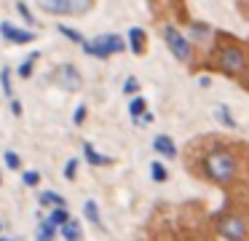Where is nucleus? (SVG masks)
<instances>
[{
    "mask_svg": "<svg viewBox=\"0 0 249 241\" xmlns=\"http://www.w3.org/2000/svg\"><path fill=\"white\" fill-rule=\"evenodd\" d=\"M46 14L54 16H70V0H35Z\"/></svg>",
    "mask_w": 249,
    "mask_h": 241,
    "instance_id": "nucleus-9",
    "label": "nucleus"
},
{
    "mask_svg": "<svg viewBox=\"0 0 249 241\" xmlns=\"http://www.w3.org/2000/svg\"><path fill=\"white\" fill-rule=\"evenodd\" d=\"M59 233H62V239H65V241H83V228H81V222H78L75 217H70L67 222H62L59 225Z\"/></svg>",
    "mask_w": 249,
    "mask_h": 241,
    "instance_id": "nucleus-10",
    "label": "nucleus"
},
{
    "mask_svg": "<svg viewBox=\"0 0 249 241\" xmlns=\"http://www.w3.org/2000/svg\"><path fill=\"white\" fill-rule=\"evenodd\" d=\"M0 35L6 37L8 43H17V46L35 40V32L33 30H22V27L11 24V21H0Z\"/></svg>",
    "mask_w": 249,
    "mask_h": 241,
    "instance_id": "nucleus-7",
    "label": "nucleus"
},
{
    "mask_svg": "<svg viewBox=\"0 0 249 241\" xmlns=\"http://www.w3.org/2000/svg\"><path fill=\"white\" fill-rule=\"evenodd\" d=\"M206 35H209V30H206V24H196V27H193V37H198V40H204Z\"/></svg>",
    "mask_w": 249,
    "mask_h": 241,
    "instance_id": "nucleus-30",
    "label": "nucleus"
},
{
    "mask_svg": "<svg viewBox=\"0 0 249 241\" xmlns=\"http://www.w3.org/2000/svg\"><path fill=\"white\" fill-rule=\"evenodd\" d=\"M83 155H86V161L91 166H110L113 164V158H110V155H102L91 142H83Z\"/></svg>",
    "mask_w": 249,
    "mask_h": 241,
    "instance_id": "nucleus-11",
    "label": "nucleus"
},
{
    "mask_svg": "<svg viewBox=\"0 0 249 241\" xmlns=\"http://www.w3.org/2000/svg\"><path fill=\"white\" fill-rule=\"evenodd\" d=\"M204 171L206 177H209L212 182H217V185H228V182L236 177V158H233L228 150H212L209 155H206L204 161Z\"/></svg>",
    "mask_w": 249,
    "mask_h": 241,
    "instance_id": "nucleus-1",
    "label": "nucleus"
},
{
    "mask_svg": "<svg viewBox=\"0 0 249 241\" xmlns=\"http://www.w3.org/2000/svg\"><path fill=\"white\" fill-rule=\"evenodd\" d=\"M81 46H83V54L97 56V59H107V56H113V54L126 51V43L121 35H99V37H94V40H83Z\"/></svg>",
    "mask_w": 249,
    "mask_h": 241,
    "instance_id": "nucleus-2",
    "label": "nucleus"
},
{
    "mask_svg": "<svg viewBox=\"0 0 249 241\" xmlns=\"http://www.w3.org/2000/svg\"><path fill=\"white\" fill-rule=\"evenodd\" d=\"M56 83H59L65 91H78L83 86V78H81V73H78V67L62 64V67L56 70Z\"/></svg>",
    "mask_w": 249,
    "mask_h": 241,
    "instance_id": "nucleus-6",
    "label": "nucleus"
},
{
    "mask_svg": "<svg viewBox=\"0 0 249 241\" xmlns=\"http://www.w3.org/2000/svg\"><path fill=\"white\" fill-rule=\"evenodd\" d=\"M214 225H217V233L228 241H247V220L241 214H214Z\"/></svg>",
    "mask_w": 249,
    "mask_h": 241,
    "instance_id": "nucleus-3",
    "label": "nucleus"
},
{
    "mask_svg": "<svg viewBox=\"0 0 249 241\" xmlns=\"http://www.w3.org/2000/svg\"><path fill=\"white\" fill-rule=\"evenodd\" d=\"M56 233H59V228L54 222H49V220H43L38 225V230H35V241H54Z\"/></svg>",
    "mask_w": 249,
    "mask_h": 241,
    "instance_id": "nucleus-13",
    "label": "nucleus"
},
{
    "mask_svg": "<svg viewBox=\"0 0 249 241\" xmlns=\"http://www.w3.org/2000/svg\"><path fill=\"white\" fill-rule=\"evenodd\" d=\"M40 204H43V206H51V209H54V206H65V196H59V193H54V190H43V193H40Z\"/></svg>",
    "mask_w": 249,
    "mask_h": 241,
    "instance_id": "nucleus-15",
    "label": "nucleus"
},
{
    "mask_svg": "<svg viewBox=\"0 0 249 241\" xmlns=\"http://www.w3.org/2000/svg\"><path fill=\"white\" fill-rule=\"evenodd\" d=\"M83 217H86L89 222L94 225V228H99V230L105 228L102 217H99V209H97V204H94V201H86V204H83Z\"/></svg>",
    "mask_w": 249,
    "mask_h": 241,
    "instance_id": "nucleus-14",
    "label": "nucleus"
},
{
    "mask_svg": "<svg viewBox=\"0 0 249 241\" xmlns=\"http://www.w3.org/2000/svg\"><path fill=\"white\" fill-rule=\"evenodd\" d=\"M137 91H140V80H137V78H126V83H124V94L137 96Z\"/></svg>",
    "mask_w": 249,
    "mask_h": 241,
    "instance_id": "nucleus-26",
    "label": "nucleus"
},
{
    "mask_svg": "<svg viewBox=\"0 0 249 241\" xmlns=\"http://www.w3.org/2000/svg\"><path fill=\"white\" fill-rule=\"evenodd\" d=\"M0 241H8V239H0Z\"/></svg>",
    "mask_w": 249,
    "mask_h": 241,
    "instance_id": "nucleus-32",
    "label": "nucleus"
},
{
    "mask_svg": "<svg viewBox=\"0 0 249 241\" xmlns=\"http://www.w3.org/2000/svg\"><path fill=\"white\" fill-rule=\"evenodd\" d=\"M220 67L225 70L228 75H238L244 67H247V62H244V54H241V48H236V46H231V48H222V54H220Z\"/></svg>",
    "mask_w": 249,
    "mask_h": 241,
    "instance_id": "nucleus-5",
    "label": "nucleus"
},
{
    "mask_svg": "<svg viewBox=\"0 0 249 241\" xmlns=\"http://www.w3.org/2000/svg\"><path fill=\"white\" fill-rule=\"evenodd\" d=\"M35 59H38V54H30V59H24L22 64H19V78H30L33 75V64H35Z\"/></svg>",
    "mask_w": 249,
    "mask_h": 241,
    "instance_id": "nucleus-21",
    "label": "nucleus"
},
{
    "mask_svg": "<svg viewBox=\"0 0 249 241\" xmlns=\"http://www.w3.org/2000/svg\"><path fill=\"white\" fill-rule=\"evenodd\" d=\"M163 37H166L169 51H172L174 56L179 59V62H188V59H190V54H193V48H190L188 37H185L182 32L177 30V27H172V24H166V27H163Z\"/></svg>",
    "mask_w": 249,
    "mask_h": 241,
    "instance_id": "nucleus-4",
    "label": "nucleus"
},
{
    "mask_svg": "<svg viewBox=\"0 0 249 241\" xmlns=\"http://www.w3.org/2000/svg\"><path fill=\"white\" fill-rule=\"evenodd\" d=\"M214 118L222 123V126H228V129L236 126V121H233V115H231V110H228V105H220V107H217V110H214Z\"/></svg>",
    "mask_w": 249,
    "mask_h": 241,
    "instance_id": "nucleus-18",
    "label": "nucleus"
},
{
    "mask_svg": "<svg viewBox=\"0 0 249 241\" xmlns=\"http://www.w3.org/2000/svg\"><path fill=\"white\" fill-rule=\"evenodd\" d=\"M11 112L14 115H22V102L19 99H11Z\"/></svg>",
    "mask_w": 249,
    "mask_h": 241,
    "instance_id": "nucleus-31",
    "label": "nucleus"
},
{
    "mask_svg": "<svg viewBox=\"0 0 249 241\" xmlns=\"http://www.w3.org/2000/svg\"><path fill=\"white\" fill-rule=\"evenodd\" d=\"M17 11H19V14H22V19H24V21H27V24H30V27H35V16H33V11H30V8H27V5H24V3H22V0H19V3H17Z\"/></svg>",
    "mask_w": 249,
    "mask_h": 241,
    "instance_id": "nucleus-25",
    "label": "nucleus"
},
{
    "mask_svg": "<svg viewBox=\"0 0 249 241\" xmlns=\"http://www.w3.org/2000/svg\"><path fill=\"white\" fill-rule=\"evenodd\" d=\"M22 180H24V185L35 187V185L40 182V174H38V171H33V169H30V171H24V174H22Z\"/></svg>",
    "mask_w": 249,
    "mask_h": 241,
    "instance_id": "nucleus-28",
    "label": "nucleus"
},
{
    "mask_svg": "<svg viewBox=\"0 0 249 241\" xmlns=\"http://www.w3.org/2000/svg\"><path fill=\"white\" fill-rule=\"evenodd\" d=\"M3 161H6V166L8 169H22V158H19L17 153H14V150H6V153H3Z\"/></svg>",
    "mask_w": 249,
    "mask_h": 241,
    "instance_id": "nucleus-24",
    "label": "nucleus"
},
{
    "mask_svg": "<svg viewBox=\"0 0 249 241\" xmlns=\"http://www.w3.org/2000/svg\"><path fill=\"white\" fill-rule=\"evenodd\" d=\"M129 48L134 54H145V30L142 27H131L129 30Z\"/></svg>",
    "mask_w": 249,
    "mask_h": 241,
    "instance_id": "nucleus-12",
    "label": "nucleus"
},
{
    "mask_svg": "<svg viewBox=\"0 0 249 241\" xmlns=\"http://www.w3.org/2000/svg\"><path fill=\"white\" fill-rule=\"evenodd\" d=\"M86 105H78L75 107V115H72V123H75V126H83V121H86Z\"/></svg>",
    "mask_w": 249,
    "mask_h": 241,
    "instance_id": "nucleus-29",
    "label": "nucleus"
},
{
    "mask_svg": "<svg viewBox=\"0 0 249 241\" xmlns=\"http://www.w3.org/2000/svg\"><path fill=\"white\" fill-rule=\"evenodd\" d=\"M0 86H3L6 96H11V94H14V86H11V70H8V67L0 70Z\"/></svg>",
    "mask_w": 249,
    "mask_h": 241,
    "instance_id": "nucleus-23",
    "label": "nucleus"
},
{
    "mask_svg": "<svg viewBox=\"0 0 249 241\" xmlns=\"http://www.w3.org/2000/svg\"><path fill=\"white\" fill-rule=\"evenodd\" d=\"M129 112H131V118H134V123L140 121V118L147 112V102H145V96H134V99H131V105H129Z\"/></svg>",
    "mask_w": 249,
    "mask_h": 241,
    "instance_id": "nucleus-16",
    "label": "nucleus"
},
{
    "mask_svg": "<svg viewBox=\"0 0 249 241\" xmlns=\"http://www.w3.org/2000/svg\"><path fill=\"white\" fill-rule=\"evenodd\" d=\"M75 174H78V158H70L65 164V177L67 180H75Z\"/></svg>",
    "mask_w": 249,
    "mask_h": 241,
    "instance_id": "nucleus-27",
    "label": "nucleus"
},
{
    "mask_svg": "<svg viewBox=\"0 0 249 241\" xmlns=\"http://www.w3.org/2000/svg\"><path fill=\"white\" fill-rule=\"evenodd\" d=\"M67 220H70V212H67V206H54V209H51L49 222H54L56 228H59L62 222H67Z\"/></svg>",
    "mask_w": 249,
    "mask_h": 241,
    "instance_id": "nucleus-17",
    "label": "nucleus"
},
{
    "mask_svg": "<svg viewBox=\"0 0 249 241\" xmlns=\"http://www.w3.org/2000/svg\"><path fill=\"white\" fill-rule=\"evenodd\" d=\"M153 150L158 155H163V158H177V145H174V139L169 134H158L153 139Z\"/></svg>",
    "mask_w": 249,
    "mask_h": 241,
    "instance_id": "nucleus-8",
    "label": "nucleus"
},
{
    "mask_svg": "<svg viewBox=\"0 0 249 241\" xmlns=\"http://www.w3.org/2000/svg\"><path fill=\"white\" fill-rule=\"evenodd\" d=\"M91 8V0H70V16H81Z\"/></svg>",
    "mask_w": 249,
    "mask_h": 241,
    "instance_id": "nucleus-20",
    "label": "nucleus"
},
{
    "mask_svg": "<svg viewBox=\"0 0 249 241\" xmlns=\"http://www.w3.org/2000/svg\"><path fill=\"white\" fill-rule=\"evenodd\" d=\"M56 30H59V35H65L67 40H72V43H83V35L78 30H70L67 24H56Z\"/></svg>",
    "mask_w": 249,
    "mask_h": 241,
    "instance_id": "nucleus-22",
    "label": "nucleus"
},
{
    "mask_svg": "<svg viewBox=\"0 0 249 241\" xmlns=\"http://www.w3.org/2000/svg\"><path fill=\"white\" fill-rule=\"evenodd\" d=\"M150 177H153L156 182H166V180H169L166 166H163L161 161H153V164H150Z\"/></svg>",
    "mask_w": 249,
    "mask_h": 241,
    "instance_id": "nucleus-19",
    "label": "nucleus"
}]
</instances>
